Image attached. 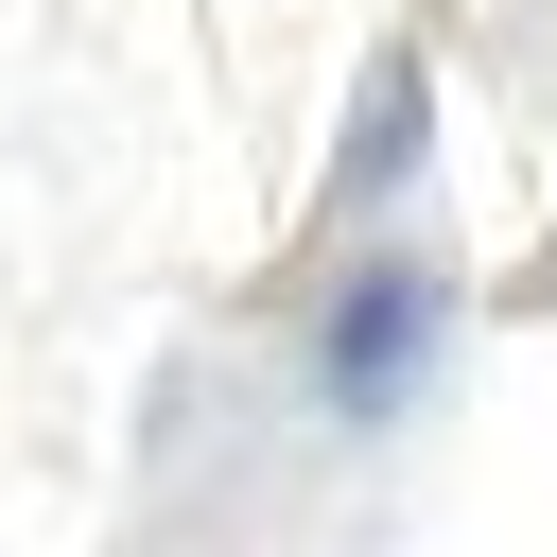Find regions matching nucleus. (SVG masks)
Wrapping results in <instances>:
<instances>
[{
	"mask_svg": "<svg viewBox=\"0 0 557 557\" xmlns=\"http://www.w3.org/2000/svg\"><path fill=\"white\" fill-rule=\"evenodd\" d=\"M418 348H435V278H418V261H366V278H348V313H331V400H348V418H383V400L418 383Z\"/></svg>",
	"mask_w": 557,
	"mask_h": 557,
	"instance_id": "1",
	"label": "nucleus"
}]
</instances>
